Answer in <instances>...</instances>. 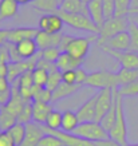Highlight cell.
I'll list each match as a JSON object with an SVG mask.
<instances>
[{"label":"cell","instance_id":"cell-1","mask_svg":"<svg viewBox=\"0 0 138 146\" xmlns=\"http://www.w3.org/2000/svg\"><path fill=\"white\" fill-rule=\"evenodd\" d=\"M98 42V35H91L90 36H74L68 35V34H63L59 50L62 52H67L68 55L76 58V59H85L86 55L89 54L90 46L93 42Z\"/></svg>","mask_w":138,"mask_h":146},{"label":"cell","instance_id":"cell-2","mask_svg":"<svg viewBox=\"0 0 138 146\" xmlns=\"http://www.w3.org/2000/svg\"><path fill=\"white\" fill-rule=\"evenodd\" d=\"M115 103H117V114L115 122L113 129L109 131L111 139L117 141L122 146L127 145V123H126L125 110H123V97L115 90Z\"/></svg>","mask_w":138,"mask_h":146},{"label":"cell","instance_id":"cell-3","mask_svg":"<svg viewBox=\"0 0 138 146\" xmlns=\"http://www.w3.org/2000/svg\"><path fill=\"white\" fill-rule=\"evenodd\" d=\"M58 13L63 19L64 24L70 26L74 30L85 31L89 32V34H93V35L99 36L101 28L90 19L89 15H86V13H68V12H60V11H58Z\"/></svg>","mask_w":138,"mask_h":146},{"label":"cell","instance_id":"cell-4","mask_svg":"<svg viewBox=\"0 0 138 146\" xmlns=\"http://www.w3.org/2000/svg\"><path fill=\"white\" fill-rule=\"evenodd\" d=\"M74 135L87 141L98 142L102 139H107L110 138L109 133L102 127V125L97 122V121H91V122H79V125L75 127V130L72 131Z\"/></svg>","mask_w":138,"mask_h":146},{"label":"cell","instance_id":"cell-5","mask_svg":"<svg viewBox=\"0 0 138 146\" xmlns=\"http://www.w3.org/2000/svg\"><path fill=\"white\" fill-rule=\"evenodd\" d=\"M90 87L94 89H113V90H118L119 83H118V78H117V72H111V71L107 70H98L90 72L87 75L86 83Z\"/></svg>","mask_w":138,"mask_h":146},{"label":"cell","instance_id":"cell-6","mask_svg":"<svg viewBox=\"0 0 138 146\" xmlns=\"http://www.w3.org/2000/svg\"><path fill=\"white\" fill-rule=\"evenodd\" d=\"M129 23V16H123V18L114 16L111 19H106L105 23L102 24V27H101V31H99L98 44H105V42L107 39H110L111 36L117 35V34H119L122 31H127Z\"/></svg>","mask_w":138,"mask_h":146},{"label":"cell","instance_id":"cell-7","mask_svg":"<svg viewBox=\"0 0 138 146\" xmlns=\"http://www.w3.org/2000/svg\"><path fill=\"white\" fill-rule=\"evenodd\" d=\"M115 90L113 89H102L98 91L97 95V106H95V121L101 122L103 117L106 115V113L111 109L114 99H115Z\"/></svg>","mask_w":138,"mask_h":146},{"label":"cell","instance_id":"cell-8","mask_svg":"<svg viewBox=\"0 0 138 146\" xmlns=\"http://www.w3.org/2000/svg\"><path fill=\"white\" fill-rule=\"evenodd\" d=\"M101 48L110 55L111 58H114L117 62L121 64V67L123 68H130V70H138V52L134 51H115V50L107 48V47H101Z\"/></svg>","mask_w":138,"mask_h":146},{"label":"cell","instance_id":"cell-9","mask_svg":"<svg viewBox=\"0 0 138 146\" xmlns=\"http://www.w3.org/2000/svg\"><path fill=\"white\" fill-rule=\"evenodd\" d=\"M63 27H64V22L58 12L43 13L38 23V28L47 34H59L62 32Z\"/></svg>","mask_w":138,"mask_h":146},{"label":"cell","instance_id":"cell-10","mask_svg":"<svg viewBox=\"0 0 138 146\" xmlns=\"http://www.w3.org/2000/svg\"><path fill=\"white\" fill-rule=\"evenodd\" d=\"M39 32L38 27H18V28H12L9 30L8 34V43L16 44L19 42L24 39H34L36 34Z\"/></svg>","mask_w":138,"mask_h":146},{"label":"cell","instance_id":"cell-11","mask_svg":"<svg viewBox=\"0 0 138 146\" xmlns=\"http://www.w3.org/2000/svg\"><path fill=\"white\" fill-rule=\"evenodd\" d=\"M107 47V48L115 50V51H129L130 50V35L127 31H122L117 35L111 36L110 39L105 42V44L101 47Z\"/></svg>","mask_w":138,"mask_h":146},{"label":"cell","instance_id":"cell-12","mask_svg":"<svg viewBox=\"0 0 138 146\" xmlns=\"http://www.w3.org/2000/svg\"><path fill=\"white\" fill-rule=\"evenodd\" d=\"M62 35L63 32H59V34H47V32L40 31L36 34V36L34 38L38 44V48L39 50H46L50 48V47H59L60 44V40H62Z\"/></svg>","mask_w":138,"mask_h":146},{"label":"cell","instance_id":"cell-13","mask_svg":"<svg viewBox=\"0 0 138 146\" xmlns=\"http://www.w3.org/2000/svg\"><path fill=\"white\" fill-rule=\"evenodd\" d=\"M97 95L98 93L94 94L91 98H89L87 101L82 105V106L78 109L76 111V115H78V119L79 122H91V121H95V106H97Z\"/></svg>","mask_w":138,"mask_h":146},{"label":"cell","instance_id":"cell-14","mask_svg":"<svg viewBox=\"0 0 138 146\" xmlns=\"http://www.w3.org/2000/svg\"><path fill=\"white\" fill-rule=\"evenodd\" d=\"M52 111V106L50 103L40 101H32V122L44 125L48 114Z\"/></svg>","mask_w":138,"mask_h":146},{"label":"cell","instance_id":"cell-15","mask_svg":"<svg viewBox=\"0 0 138 146\" xmlns=\"http://www.w3.org/2000/svg\"><path fill=\"white\" fill-rule=\"evenodd\" d=\"M15 48L18 51V55L20 56L22 60H26V59H30V58L35 56L36 54L39 52L38 51V44H36L35 39H24L22 42H19L15 44Z\"/></svg>","mask_w":138,"mask_h":146},{"label":"cell","instance_id":"cell-16","mask_svg":"<svg viewBox=\"0 0 138 146\" xmlns=\"http://www.w3.org/2000/svg\"><path fill=\"white\" fill-rule=\"evenodd\" d=\"M87 13H89L90 19L93 20L97 26L101 28L102 24L105 23V13H103V5L102 0H91L87 3Z\"/></svg>","mask_w":138,"mask_h":146},{"label":"cell","instance_id":"cell-17","mask_svg":"<svg viewBox=\"0 0 138 146\" xmlns=\"http://www.w3.org/2000/svg\"><path fill=\"white\" fill-rule=\"evenodd\" d=\"M83 60L82 59H76V58L68 55L67 52H62L59 55L58 60L55 62V66L59 71H67V70H76L82 66Z\"/></svg>","mask_w":138,"mask_h":146},{"label":"cell","instance_id":"cell-18","mask_svg":"<svg viewBox=\"0 0 138 146\" xmlns=\"http://www.w3.org/2000/svg\"><path fill=\"white\" fill-rule=\"evenodd\" d=\"M82 87H83V84H67L64 82H62L52 91V102H56V101H60V99H64V98L71 97L72 94H75Z\"/></svg>","mask_w":138,"mask_h":146},{"label":"cell","instance_id":"cell-19","mask_svg":"<svg viewBox=\"0 0 138 146\" xmlns=\"http://www.w3.org/2000/svg\"><path fill=\"white\" fill-rule=\"evenodd\" d=\"M19 11L16 0H0V23L12 19Z\"/></svg>","mask_w":138,"mask_h":146},{"label":"cell","instance_id":"cell-20","mask_svg":"<svg viewBox=\"0 0 138 146\" xmlns=\"http://www.w3.org/2000/svg\"><path fill=\"white\" fill-rule=\"evenodd\" d=\"M60 12L68 13H87V4H85L82 0H63L59 5Z\"/></svg>","mask_w":138,"mask_h":146},{"label":"cell","instance_id":"cell-21","mask_svg":"<svg viewBox=\"0 0 138 146\" xmlns=\"http://www.w3.org/2000/svg\"><path fill=\"white\" fill-rule=\"evenodd\" d=\"M62 127L60 130L66 131V133H72L75 127L79 125V119L75 111L72 110H66L62 113Z\"/></svg>","mask_w":138,"mask_h":146},{"label":"cell","instance_id":"cell-22","mask_svg":"<svg viewBox=\"0 0 138 146\" xmlns=\"http://www.w3.org/2000/svg\"><path fill=\"white\" fill-rule=\"evenodd\" d=\"M31 5L34 9L43 13H55L59 11L58 0H34Z\"/></svg>","mask_w":138,"mask_h":146},{"label":"cell","instance_id":"cell-23","mask_svg":"<svg viewBox=\"0 0 138 146\" xmlns=\"http://www.w3.org/2000/svg\"><path fill=\"white\" fill-rule=\"evenodd\" d=\"M18 122V117L11 113L5 106H0V130L7 131Z\"/></svg>","mask_w":138,"mask_h":146},{"label":"cell","instance_id":"cell-24","mask_svg":"<svg viewBox=\"0 0 138 146\" xmlns=\"http://www.w3.org/2000/svg\"><path fill=\"white\" fill-rule=\"evenodd\" d=\"M117 78H118V83L119 87L126 86V84L131 83L135 79H138V70H130V68H123L121 67L119 70L117 71ZM118 87V89H119Z\"/></svg>","mask_w":138,"mask_h":146},{"label":"cell","instance_id":"cell-25","mask_svg":"<svg viewBox=\"0 0 138 146\" xmlns=\"http://www.w3.org/2000/svg\"><path fill=\"white\" fill-rule=\"evenodd\" d=\"M7 131L11 134L15 145L20 146L23 143V141H24V137H26V125L20 123V122H16V123L13 125L11 129H8Z\"/></svg>","mask_w":138,"mask_h":146},{"label":"cell","instance_id":"cell-26","mask_svg":"<svg viewBox=\"0 0 138 146\" xmlns=\"http://www.w3.org/2000/svg\"><path fill=\"white\" fill-rule=\"evenodd\" d=\"M60 83H62V71H59L56 68V66L54 64L48 70V80H47V84H46V89L54 91Z\"/></svg>","mask_w":138,"mask_h":146},{"label":"cell","instance_id":"cell-27","mask_svg":"<svg viewBox=\"0 0 138 146\" xmlns=\"http://www.w3.org/2000/svg\"><path fill=\"white\" fill-rule=\"evenodd\" d=\"M32 78H34V84L38 87H46L47 80H48V70L44 67L36 66L32 70Z\"/></svg>","mask_w":138,"mask_h":146},{"label":"cell","instance_id":"cell-28","mask_svg":"<svg viewBox=\"0 0 138 146\" xmlns=\"http://www.w3.org/2000/svg\"><path fill=\"white\" fill-rule=\"evenodd\" d=\"M32 101H40L50 103V102H52V91L46 89V87H38V86L34 84V87H32Z\"/></svg>","mask_w":138,"mask_h":146},{"label":"cell","instance_id":"cell-29","mask_svg":"<svg viewBox=\"0 0 138 146\" xmlns=\"http://www.w3.org/2000/svg\"><path fill=\"white\" fill-rule=\"evenodd\" d=\"M114 95H115V93H114ZM115 114H117V103H115V99H114V103H113L111 109L107 111L106 115H105L102 119H101V122H99L107 133H109V131L113 129V126H114V122H115Z\"/></svg>","mask_w":138,"mask_h":146},{"label":"cell","instance_id":"cell-30","mask_svg":"<svg viewBox=\"0 0 138 146\" xmlns=\"http://www.w3.org/2000/svg\"><path fill=\"white\" fill-rule=\"evenodd\" d=\"M62 113L58 110H54L48 114L47 119H46L44 126L47 129H51V130H60L62 127Z\"/></svg>","mask_w":138,"mask_h":146},{"label":"cell","instance_id":"cell-31","mask_svg":"<svg viewBox=\"0 0 138 146\" xmlns=\"http://www.w3.org/2000/svg\"><path fill=\"white\" fill-rule=\"evenodd\" d=\"M115 3V16L123 18L129 16L130 8H131V0H114Z\"/></svg>","mask_w":138,"mask_h":146},{"label":"cell","instance_id":"cell-32","mask_svg":"<svg viewBox=\"0 0 138 146\" xmlns=\"http://www.w3.org/2000/svg\"><path fill=\"white\" fill-rule=\"evenodd\" d=\"M127 32L130 35V51L138 52V26L134 24L133 22L129 23Z\"/></svg>","mask_w":138,"mask_h":146},{"label":"cell","instance_id":"cell-33","mask_svg":"<svg viewBox=\"0 0 138 146\" xmlns=\"http://www.w3.org/2000/svg\"><path fill=\"white\" fill-rule=\"evenodd\" d=\"M18 122L24 125L32 122V102H27L24 105V107L18 115Z\"/></svg>","mask_w":138,"mask_h":146},{"label":"cell","instance_id":"cell-34","mask_svg":"<svg viewBox=\"0 0 138 146\" xmlns=\"http://www.w3.org/2000/svg\"><path fill=\"white\" fill-rule=\"evenodd\" d=\"M118 93L122 95V97H137L138 95V79H135L131 83L126 84V86H122L117 90Z\"/></svg>","mask_w":138,"mask_h":146},{"label":"cell","instance_id":"cell-35","mask_svg":"<svg viewBox=\"0 0 138 146\" xmlns=\"http://www.w3.org/2000/svg\"><path fill=\"white\" fill-rule=\"evenodd\" d=\"M60 54H62V51L59 50V47H50V48L42 50V59L46 62L55 63Z\"/></svg>","mask_w":138,"mask_h":146},{"label":"cell","instance_id":"cell-36","mask_svg":"<svg viewBox=\"0 0 138 146\" xmlns=\"http://www.w3.org/2000/svg\"><path fill=\"white\" fill-rule=\"evenodd\" d=\"M38 146H64V143L56 135H54L51 133H46L39 141Z\"/></svg>","mask_w":138,"mask_h":146},{"label":"cell","instance_id":"cell-37","mask_svg":"<svg viewBox=\"0 0 138 146\" xmlns=\"http://www.w3.org/2000/svg\"><path fill=\"white\" fill-rule=\"evenodd\" d=\"M19 87H34V78H32V71H26L24 74L19 76L18 80H15Z\"/></svg>","mask_w":138,"mask_h":146},{"label":"cell","instance_id":"cell-38","mask_svg":"<svg viewBox=\"0 0 138 146\" xmlns=\"http://www.w3.org/2000/svg\"><path fill=\"white\" fill-rule=\"evenodd\" d=\"M105 19H111L115 16V3L114 0H102Z\"/></svg>","mask_w":138,"mask_h":146},{"label":"cell","instance_id":"cell-39","mask_svg":"<svg viewBox=\"0 0 138 146\" xmlns=\"http://www.w3.org/2000/svg\"><path fill=\"white\" fill-rule=\"evenodd\" d=\"M62 82L67 84H79L76 79V70H67L62 72Z\"/></svg>","mask_w":138,"mask_h":146},{"label":"cell","instance_id":"cell-40","mask_svg":"<svg viewBox=\"0 0 138 146\" xmlns=\"http://www.w3.org/2000/svg\"><path fill=\"white\" fill-rule=\"evenodd\" d=\"M0 146H16L8 131H0Z\"/></svg>","mask_w":138,"mask_h":146},{"label":"cell","instance_id":"cell-41","mask_svg":"<svg viewBox=\"0 0 138 146\" xmlns=\"http://www.w3.org/2000/svg\"><path fill=\"white\" fill-rule=\"evenodd\" d=\"M11 97H12V90L11 89L5 90V91H1L0 93V106H5L9 102Z\"/></svg>","mask_w":138,"mask_h":146},{"label":"cell","instance_id":"cell-42","mask_svg":"<svg viewBox=\"0 0 138 146\" xmlns=\"http://www.w3.org/2000/svg\"><path fill=\"white\" fill-rule=\"evenodd\" d=\"M87 72L85 70H82V68H76V79H78V83L79 84H85L86 83V79H87Z\"/></svg>","mask_w":138,"mask_h":146},{"label":"cell","instance_id":"cell-43","mask_svg":"<svg viewBox=\"0 0 138 146\" xmlns=\"http://www.w3.org/2000/svg\"><path fill=\"white\" fill-rule=\"evenodd\" d=\"M97 146H122L121 143H118L117 141L111 139V138H107V139H102V141L97 142Z\"/></svg>","mask_w":138,"mask_h":146},{"label":"cell","instance_id":"cell-44","mask_svg":"<svg viewBox=\"0 0 138 146\" xmlns=\"http://www.w3.org/2000/svg\"><path fill=\"white\" fill-rule=\"evenodd\" d=\"M11 89V82L7 79V76H0V93Z\"/></svg>","mask_w":138,"mask_h":146},{"label":"cell","instance_id":"cell-45","mask_svg":"<svg viewBox=\"0 0 138 146\" xmlns=\"http://www.w3.org/2000/svg\"><path fill=\"white\" fill-rule=\"evenodd\" d=\"M8 34L9 30H1L0 28V46H4L8 43Z\"/></svg>","mask_w":138,"mask_h":146},{"label":"cell","instance_id":"cell-46","mask_svg":"<svg viewBox=\"0 0 138 146\" xmlns=\"http://www.w3.org/2000/svg\"><path fill=\"white\" fill-rule=\"evenodd\" d=\"M8 74V62L0 59V76H7Z\"/></svg>","mask_w":138,"mask_h":146},{"label":"cell","instance_id":"cell-47","mask_svg":"<svg viewBox=\"0 0 138 146\" xmlns=\"http://www.w3.org/2000/svg\"><path fill=\"white\" fill-rule=\"evenodd\" d=\"M129 20L138 26V13H130V15H129Z\"/></svg>","mask_w":138,"mask_h":146},{"label":"cell","instance_id":"cell-48","mask_svg":"<svg viewBox=\"0 0 138 146\" xmlns=\"http://www.w3.org/2000/svg\"><path fill=\"white\" fill-rule=\"evenodd\" d=\"M138 9V0H131V8H130V13ZM129 13V15H130Z\"/></svg>","mask_w":138,"mask_h":146},{"label":"cell","instance_id":"cell-49","mask_svg":"<svg viewBox=\"0 0 138 146\" xmlns=\"http://www.w3.org/2000/svg\"><path fill=\"white\" fill-rule=\"evenodd\" d=\"M16 1H18L19 5H24V4H31L34 0H16Z\"/></svg>","mask_w":138,"mask_h":146},{"label":"cell","instance_id":"cell-50","mask_svg":"<svg viewBox=\"0 0 138 146\" xmlns=\"http://www.w3.org/2000/svg\"><path fill=\"white\" fill-rule=\"evenodd\" d=\"M126 146H138V143H127Z\"/></svg>","mask_w":138,"mask_h":146},{"label":"cell","instance_id":"cell-51","mask_svg":"<svg viewBox=\"0 0 138 146\" xmlns=\"http://www.w3.org/2000/svg\"><path fill=\"white\" fill-rule=\"evenodd\" d=\"M82 1H83V3H85V4H87V3H90V1H91V0H82Z\"/></svg>","mask_w":138,"mask_h":146},{"label":"cell","instance_id":"cell-52","mask_svg":"<svg viewBox=\"0 0 138 146\" xmlns=\"http://www.w3.org/2000/svg\"><path fill=\"white\" fill-rule=\"evenodd\" d=\"M63 0H58V3H59V5H60V3H62Z\"/></svg>","mask_w":138,"mask_h":146},{"label":"cell","instance_id":"cell-53","mask_svg":"<svg viewBox=\"0 0 138 146\" xmlns=\"http://www.w3.org/2000/svg\"><path fill=\"white\" fill-rule=\"evenodd\" d=\"M131 13H138V9H137V11H134V12H131Z\"/></svg>","mask_w":138,"mask_h":146},{"label":"cell","instance_id":"cell-54","mask_svg":"<svg viewBox=\"0 0 138 146\" xmlns=\"http://www.w3.org/2000/svg\"><path fill=\"white\" fill-rule=\"evenodd\" d=\"M0 131H1V130H0Z\"/></svg>","mask_w":138,"mask_h":146}]
</instances>
